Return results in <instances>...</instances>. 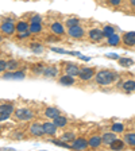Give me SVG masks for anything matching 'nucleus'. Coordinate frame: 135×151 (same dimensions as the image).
<instances>
[{
    "label": "nucleus",
    "instance_id": "a211bd4d",
    "mask_svg": "<svg viewBox=\"0 0 135 151\" xmlns=\"http://www.w3.org/2000/svg\"><path fill=\"white\" fill-rule=\"evenodd\" d=\"M101 142H103V139L100 138V136H92L91 139H89V142H88V145L91 146V147H93V148H96V147H99V146L101 145Z\"/></svg>",
    "mask_w": 135,
    "mask_h": 151
},
{
    "label": "nucleus",
    "instance_id": "aec40b11",
    "mask_svg": "<svg viewBox=\"0 0 135 151\" xmlns=\"http://www.w3.org/2000/svg\"><path fill=\"white\" fill-rule=\"evenodd\" d=\"M124 142H126L129 146H131V147H135V132L127 134V135L124 136Z\"/></svg>",
    "mask_w": 135,
    "mask_h": 151
},
{
    "label": "nucleus",
    "instance_id": "f8f14e48",
    "mask_svg": "<svg viewBox=\"0 0 135 151\" xmlns=\"http://www.w3.org/2000/svg\"><path fill=\"white\" fill-rule=\"evenodd\" d=\"M3 77H4V78H8V80H22V78H25V73H23V72L6 73Z\"/></svg>",
    "mask_w": 135,
    "mask_h": 151
},
{
    "label": "nucleus",
    "instance_id": "393cba45",
    "mask_svg": "<svg viewBox=\"0 0 135 151\" xmlns=\"http://www.w3.org/2000/svg\"><path fill=\"white\" fill-rule=\"evenodd\" d=\"M103 34H104V37L110 38L111 35L115 34V28H113L112 26H105V27L103 28Z\"/></svg>",
    "mask_w": 135,
    "mask_h": 151
},
{
    "label": "nucleus",
    "instance_id": "20e7f679",
    "mask_svg": "<svg viewBox=\"0 0 135 151\" xmlns=\"http://www.w3.org/2000/svg\"><path fill=\"white\" fill-rule=\"evenodd\" d=\"M68 34L72 38H81L82 35H84V30H82V27H80V26L77 24V26H73V27H69Z\"/></svg>",
    "mask_w": 135,
    "mask_h": 151
},
{
    "label": "nucleus",
    "instance_id": "cd10ccee",
    "mask_svg": "<svg viewBox=\"0 0 135 151\" xmlns=\"http://www.w3.org/2000/svg\"><path fill=\"white\" fill-rule=\"evenodd\" d=\"M119 63L122 66H124V68H130L134 63V61L131 58H119Z\"/></svg>",
    "mask_w": 135,
    "mask_h": 151
},
{
    "label": "nucleus",
    "instance_id": "ddd939ff",
    "mask_svg": "<svg viewBox=\"0 0 135 151\" xmlns=\"http://www.w3.org/2000/svg\"><path fill=\"white\" fill-rule=\"evenodd\" d=\"M60 84L64 85V86H70V85L74 84V78H73V76L65 74V76H62V77L60 78Z\"/></svg>",
    "mask_w": 135,
    "mask_h": 151
},
{
    "label": "nucleus",
    "instance_id": "c85d7f7f",
    "mask_svg": "<svg viewBox=\"0 0 135 151\" xmlns=\"http://www.w3.org/2000/svg\"><path fill=\"white\" fill-rule=\"evenodd\" d=\"M61 139H62L64 142H72V140H74V134H73V132H65V134L61 136Z\"/></svg>",
    "mask_w": 135,
    "mask_h": 151
},
{
    "label": "nucleus",
    "instance_id": "e433bc0d",
    "mask_svg": "<svg viewBox=\"0 0 135 151\" xmlns=\"http://www.w3.org/2000/svg\"><path fill=\"white\" fill-rule=\"evenodd\" d=\"M7 69V62L3 60H0V72H4Z\"/></svg>",
    "mask_w": 135,
    "mask_h": 151
},
{
    "label": "nucleus",
    "instance_id": "423d86ee",
    "mask_svg": "<svg viewBox=\"0 0 135 151\" xmlns=\"http://www.w3.org/2000/svg\"><path fill=\"white\" fill-rule=\"evenodd\" d=\"M30 132H31L32 136H42L45 134L42 124H38V123H34V124L30 127Z\"/></svg>",
    "mask_w": 135,
    "mask_h": 151
},
{
    "label": "nucleus",
    "instance_id": "473e14b6",
    "mask_svg": "<svg viewBox=\"0 0 135 151\" xmlns=\"http://www.w3.org/2000/svg\"><path fill=\"white\" fill-rule=\"evenodd\" d=\"M31 49H32V51H34V53H38V54L43 51V47H42L41 45H32Z\"/></svg>",
    "mask_w": 135,
    "mask_h": 151
},
{
    "label": "nucleus",
    "instance_id": "39448f33",
    "mask_svg": "<svg viewBox=\"0 0 135 151\" xmlns=\"http://www.w3.org/2000/svg\"><path fill=\"white\" fill-rule=\"evenodd\" d=\"M88 142L85 140L84 138H80V139H74L72 143V148L74 150H85V148L88 147Z\"/></svg>",
    "mask_w": 135,
    "mask_h": 151
},
{
    "label": "nucleus",
    "instance_id": "5701e85b",
    "mask_svg": "<svg viewBox=\"0 0 135 151\" xmlns=\"http://www.w3.org/2000/svg\"><path fill=\"white\" fill-rule=\"evenodd\" d=\"M119 42H120V38L118 34H113L108 38V45H111V46H118Z\"/></svg>",
    "mask_w": 135,
    "mask_h": 151
},
{
    "label": "nucleus",
    "instance_id": "6ab92c4d",
    "mask_svg": "<svg viewBox=\"0 0 135 151\" xmlns=\"http://www.w3.org/2000/svg\"><path fill=\"white\" fill-rule=\"evenodd\" d=\"M54 124H56L57 127H65L66 124H68V120H66L65 116H61V115H58V116L54 119Z\"/></svg>",
    "mask_w": 135,
    "mask_h": 151
},
{
    "label": "nucleus",
    "instance_id": "f3484780",
    "mask_svg": "<svg viewBox=\"0 0 135 151\" xmlns=\"http://www.w3.org/2000/svg\"><path fill=\"white\" fill-rule=\"evenodd\" d=\"M51 31L56 35H62L65 32V30H64V26L61 23H53L51 24Z\"/></svg>",
    "mask_w": 135,
    "mask_h": 151
},
{
    "label": "nucleus",
    "instance_id": "4be33fe9",
    "mask_svg": "<svg viewBox=\"0 0 135 151\" xmlns=\"http://www.w3.org/2000/svg\"><path fill=\"white\" fill-rule=\"evenodd\" d=\"M16 31H18L19 34H20V32L30 31V26H28L26 22H19L18 26H16Z\"/></svg>",
    "mask_w": 135,
    "mask_h": 151
},
{
    "label": "nucleus",
    "instance_id": "a19ab883",
    "mask_svg": "<svg viewBox=\"0 0 135 151\" xmlns=\"http://www.w3.org/2000/svg\"><path fill=\"white\" fill-rule=\"evenodd\" d=\"M131 4H132V6L135 7V0H131Z\"/></svg>",
    "mask_w": 135,
    "mask_h": 151
},
{
    "label": "nucleus",
    "instance_id": "7c9ffc66",
    "mask_svg": "<svg viewBox=\"0 0 135 151\" xmlns=\"http://www.w3.org/2000/svg\"><path fill=\"white\" fill-rule=\"evenodd\" d=\"M123 124H120V123H115L112 126V131L115 132V134H118V132H123Z\"/></svg>",
    "mask_w": 135,
    "mask_h": 151
},
{
    "label": "nucleus",
    "instance_id": "c756f323",
    "mask_svg": "<svg viewBox=\"0 0 135 151\" xmlns=\"http://www.w3.org/2000/svg\"><path fill=\"white\" fill-rule=\"evenodd\" d=\"M80 23V20L77 18H70V19H68L66 20V26L68 27H73V26H77Z\"/></svg>",
    "mask_w": 135,
    "mask_h": 151
},
{
    "label": "nucleus",
    "instance_id": "6e6552de",
    "mask_svg": "<svg viewBox=\"0 0 135 151\" xmlns=\"http://www.w3.org/2000/svg\"><path fill=\"white\" fill-rule=\"evenodd\" d=\"M42 127H43L45 134H47V135H54V134L57 132V126L54 124V123H50V122L43 123Z\"/></svg>",
    "mask_w": 135,
    "mask_h": 151
},
{
    "label": "nucleus",
    "instance_id": "1a4fd4ad",
    "mask_svg": "<svg viewBox=\"0 0 135 151\" xmlns=\"http://www.w3.org/2000/svg\"><path fill=\"white\" fill-rule=\"evenodd\" d=\"M0 31H3L4 34L7 35H11L14 31H15V26H14L12 22H4L0 27Z\"/></svg>",
    "mask_w": 135,
    "mask_h": 151
},
{
    "label": "nucleus",
    "instance_id": "2eb2a0df",
    "mask_svg": "<svg viewBox=\"0 0 135 151\" xmlns=\"http://www.w3.org/2000/svg\"><path fill=\"white\" fill-rule=\"evenodd\" d=\"M58 115H60V111L54 107H49L46 111H45V116L49 117V119H56Z\"/></svg>",
    "mask_w": 135,
    "mask_h": 151
},
{
    "label": "nucleus",
    "instance_id": "58836bf2",
    "mask_svg": "<svg viewBox=\"0 0 135 151\" xmlns=\"http://www.w3.org/2000/svg\"><path fill=\"white\" fill-rule=\"evenodd\" d=\"M120 1H122V0H110V4H112V6H119Z\"/></svg>",
    "mask_w": 135,
    "mask_h": 151
},
{
    "label": "nucleus",
    "instance_id": "f704fd0d",
    "mask_svg": "<svg viewBox=\"0 0 135 151\" xmlns=\"http://www.w3.org/2000/svg\"><path fill=\"white\" fill-rule=\"evenodd\" d=\"M8 117H9V113L3 112V111H0V122H4V120H7Z\"/></svg>",
    "mask_w": 135,
    "mask_h": 151
},
{
    "label": "nucleus",
    "instance_id": "72a5a7b5",
    "mask_svg": "<svg viewBox=\"0 0 135 151\" xmlns=\"http://www.w3.org/2000/svg\"><path fill=\"white\" fill-rule=\"evenodd\" d=\"M18 68V62L16 61H8L7 62V69H16Z\"/></svg>",
    "mask_w": 135,
    "mask_h": 151
},
{
    "label": "nucleus",
    "instance_id": "7ed1b4c3",
    "mask_svg": "<svg viewBox=\"0 0 135 151\" xmlns=\"http://www.w3.org/2000/svg\"><path fill=\"white\" fill-rule=\"evenodd\" d=\"M93 76H95V69L93 68H82V69L80 70V73H79V77L81 80H84V81L91 80Z\"/></svg>",
    "mask_w": 135,
    "mask_h": 151
},
{
    "label": "nucleus",
    "instance_id": "bb28decb",
    "mask_svg": "<svg viewBox=\"0 0 135 151\" xmlns=\"http://www.w3.org/2000/svg\"><path fill=\"white\" fill-rule=\"evenodd\" d=\"M41 31H42L41 23H31V26H30V32L38 34V32H41Z\"/></svg>",
    "mask_w": 135,
    "mask_h": 151
},
{
    "label": "nucleus",
    "instance_id": "4c0bfd02",
    "mask_svg": "<svg viewBox=\"0 0 135 151\" xmlns=\"http://www.w3.org/2000/svg\"><path fill=\"white\" fill-rule=\"evenodd\" d=\"M32 70H34L35 73H41L43 69H42V65H38V66H34V68H32Z\"/></svg>",
    "mask_w": 135,
    "mask_h": 151
},
{
    "label": "nucleus",
    "instance_id": "9d476101",
    "mask_svg": "<svg viewBox=\"0 0 135 151\" xmlns=\"http://www.w3.org/2000/svg\"><path fill=\"white\" fill-rule=\"evenodd\" d=\"M104 34H103V30H99V28H93L89 31V38H91L92 41H100L103 39Z\"/></svg>",
    "mask_w": 135,
    "mask_h": 151
},
{
    "label": "nucleus",
    "instance_id": "4468645a",
    "mask_svg": "<svg viewBox=\"0 0 135 151\" xmlns=\"http://www.w3.org/2000/svg\"><path fill=\"white\" fill-rule=\"evenodd\" d=\"M101 139H103V143H105V145H111L115 139H116V135H115V132H105L103 136H101Z\"/></svg>",
    "mask_w": 135,
    "mask_h": 151
},
{
    "label": "nucleus",
    "instance_id": "ea45409f",
    "mask_svg": "<svg viewBox=\"0 0 135 151\" xmlns=\"http://www.w3.org/2000/svg\"><path fill=\"white\" fill-rule=\"evenodd\" d=\"M28 35H30V31H26V32H20V35H19V37H20V38H26V37H28Z\"/></svg>",
    "mask_w": 135,
    "mask_h": 151
},
{
    "label": "nucleus",
    "instance_id": "c9c22d12",
    "mask_svg": "<svg viewBox=\"0 0 135 151\" xmlns=\"http://www.w3.org/2000/svg\"><path fill=\"white\" fill-rule=\"evenodd\" d=\"M31 23H41V20H42V18L39 15H34V16H31Z\"/></svg>",
    "mask_w": 135,
    "mask_h": 151
},
{
    "label": "nucleus",
    "instance_id": "a878e982",
    "mask_svg": "<svg viewBox=\"0 0 135 151\" xmlns=\"http://www.w3.org/2000/svg\"><path fill=\"white\" fill-rule=\"evenodd\" d=\"M0 111H3V112H7V113H11L14 112V105L12 104H1L0 105Z\"/></svg>",
    "mask_w": 135,
    "mask_h": 151
},
{
    "label": "nucleus",
    "instance_id": "f257e3e1",
    "mask_svg": "<svg viewBox=\"0 0 135 151\" xmlns=\"http://www.w3.org/2000/svg\"><path fill=\"white\" fill-rule=\"evenodd\" d=\"M118 78V74L112 70H100L96 73V82L99 85H110Z\"/></svg>",
    "mask_w": 135,
    "mask_h": 151
},
{
    "label": "nucleus",
    "instance_id": "0eeeda50",
    "mask_svg": "<svg viewBox=\"0 0 135 151\" xmlns=\"http://www.w3.org/2000/svg\"><path fill=\"white\" fill-rule=\"evenodd\" d=\"M123 42L127 46H134L135 45V31H129L123 35Z\"/></svg>",
    "mask_w": 135,
    "mask_h": 151
},
{
    "label": "nucleus",
    "instance_id": "dca6fc26",
    "mask_svg": "<svg viewBox=\"0 0 135 151\" xmlns=\"http://www.w3.org/2000/svg\"><path fill=\"white\" fill-rule=\"evenodd\" d=\"M43 74L46 77H56L58 74V69H57L56 66H49V68L43 69Z\"/></svg>",
    "mask_w": 135,
    "mask_h": 151
},
{
    "label": "nucleus",
    "instance_id": "9b49d317",
    "mask_svg": "<svg viewBox=\"0 0 135 151\" xmlns=\"http://www.w3.org/2000/svg\"><path fill=\"white\" fill-rule=\"evenodd\" d=\"M65 72H66V74L73 76V77H74V76H79L80 69L74 65V63H68V65H66V68H65Z\"/></svg>",
    "mask_w": 135,
    "mask_h": 151
},
{
    "label": "nucleus",
    "instance_id": "b1692460",
    "mask_svg": "<svg viewBox=\"0 0 135 151\" xmlns=\"http://www.w3.org/2000/svg\"><path fill=\"white\" fill-rule=\"evenodd\" d=\"M123 88H124V91H127V92L135 91V81H132V80H130V81H126L124 84H123Z\"/></svg>",
    "mask_w": 135,
    "mask_h": 151
},
{
    "label": "nucleus",
    "instance_id": "2f4dec72",
    "mask_svg": "<svg viewBox=\"0 0 135 151\" xmlns=\"http://www.w3.org/2000/svg\"><path fill=\"white\" fill-rule=\"evenodd\" d=\"M53 143H54V145H57V146H61V147L70 148V145H69V143H66V142H64V140H53Z\"/></svg>",
    "mask_w": 135,
    "mask_h": 151
},
{
    "label": "nucleus",
    "instance_id": "f03ea898",
    "mask_svg": "<svg viewBox=\"0 0 135 151\" xmlns=\"http://www.w3.org/2000/svg\"><path fill=\"white\" fill-rule=\"evenodd\" d=\"M14 115L18 120H30L34 117V113L27 108H19V109L14 111Z\"/></svg>",
    "mask_w": 135,
    "mask_h": 151
},
{
    "label": "nucleus",
    "instance_id": "412c9836",
    "mask_svg": "<svg viewBox=\"0 0 135 151\" xmlns=\"http://www.w3.org/2000/svg\"><path fill=\"white\" fill-rule=\"evenodd\" d=\"M110 146H111V148H112V150H122V148L124 147V142L120 140V139H115V140H113Z\"/></svg>",
    "mask_w": 135,
    "mask_h": 151
}]
</instances>
